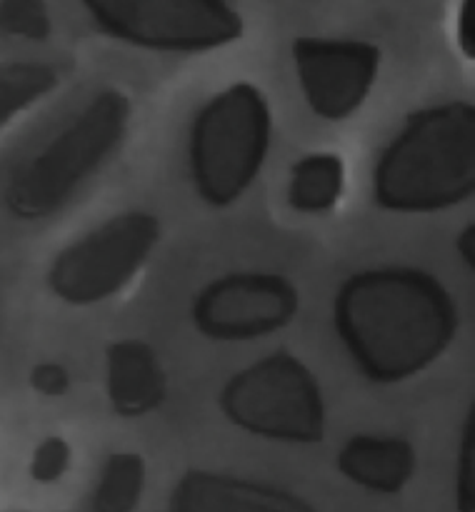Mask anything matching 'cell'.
<instances>
[{"instance_id":"cell-1","label":"cell","mask_w":475,"mask_h":512,"mask_svg":"<svg viewBox=\"0 0 475 512\" xmlns=\"http://www.w3.org/2000/svg\"><path fill=\"white\" fill-rule=\"evenodd\" d=\"M333 320L355 368L378 385L425 373L450 348L460 325L448 288L408 265L350 275L335 295Z\"/></svg>"},{"instance_id":"cell-2","label":"cell","mask_w":475,"mask_h":512,"mask_svg":"<svg viewBox=\"0 0 475 512\" xmlns=\"http://www.w3.org/2000/svg\"><path fill=\"white\" fill-rule=\"evenodd\" d=\"M473 190L475 108L465 100L410 113L373 173L375 203L400 215L443 213Z\"/></svg>"},{"instance_id":"cell-3","label":"cell","mask_w":475,"mask_h":512,"mask_svg":"<svg viewBox=\"0 0 475 512\" xmlns=\"http://www.w3.org/2000/svg\"><path fill=\"white\" fill-rule=\"evenodd\" d=\"M130 115L123 90L95 93L38 153L15 165L3 193L8 213L28 223L60 213L123 145Z\"/></svg>"},{"instance_id":"cell-4","label":"cell","mask_w":475,"mask_h":512,"mask_svg":"<svg viewBox=\"0 0 475 512\" xmlns=\"http://www.w3.org/2000/svg\"><path fill=\"white\" fill-rule=\"evenodd\" d=\"M273 115L253 83L215 93L190 125L188 160L195 193L210 208L238 203L268 160Z\"/></svg>"},{"instance_id":"cell-5","label":"cell","mask_w":475,"mask_h":512,"mask_svg":"<svg viewBox=\"0 0 475 512\" xmlns=\"http://www.w3.org/2000/svg\"><path fill=\"white\" fill-rule=\"evenodd\" d=\"M220 410L243 433L288 445L320 443L328 423L318 378L285 350L238 370L220 390Z\"/></svg>"},{"instance_id":"cell-6","label":"cell","mask_w":475,"mask_h":512,"mask_svg":"<svg viewBox=\"0 0 475 512\" xmlns=\"http://www.w3.org/2000/svg\"><path fill=\"white\" fill-rule=\"evenodd\" d=\"M160 243V220L143 210L113 215L60 250L48 268V288L63 303L88 308L123 293Z\"/></svg>"},{"instance_id":"cell-7","label":"cell","mask_w":475,"mask_h":512,"mask_svg":"<svg viewBox=\"0 0 475 512\" xmlns=\"http://www.w3.org/2000/svg\"><path fill=\"white\" fill-rule=\"evenodd\" d=\"M110 38L153 53H210L243 35L228 0H80Z\"/></svg>"},{"instance_id":"cell-8","label":"cell","mask_w":475,"mask_h":512,"mask_svg":"<svg viewBox=\"0 0 475 512\" xmlns=\"http://www.w3.org/2000/svg\"><path fill=\"white\" fill-rule=\"evenodd\" d=\"M300 310L298 288L278 273H230L193 300V325L218 343H248L288 328Z\"/></svg>"},{"instance_id":"cell-9","label":"cell","mask_w":475,"mask_h":512,"mask_svg":"<svg viewBox=\"0 0 475 512\" xmlns=\"http://www.w3.org/2000/svg\"><path fill=\"white\" fill-rule=\"evenodd\" d=\"M378 45L355 38L300 35L293 40V63L300 90L318 118L345 120L368 100L378 80Z\"/></svg>"},{"instance_id":"cell-10","label":"cell","mask_w":475,"mask_h":512,"mask_svg":"<svg viewBox=\"0 0 475 512\" xmlns=\"http://www.w3.org/2000/svg\"><path fill=\"white\" fill-rule=\"evenodd\" d=\"M168 512H318L268 483L210 470H188L170 493Z\"/></svg>"},{"instance_id":"cell-11","label":"cell","mask_w":475,"mask_h":512,"mask_svg":"<svg viewBox=\"0 0 475 512\" xmlns=\"http://www.w3.org/2000/svg\"><path fill=\"white\" fill-rule=\"evenodd\" d=\"M108 400L120 418H143L163 405L165 370L148 343L115 340L105 350Z\"/></svg>"},{"instance_id":"cell-12","label":"cell","mask_w":475,"mask_h":512,"mask_svg":"<svg viewBox=\"0 0 475 512\" xmlns=\"http://www.w3.org/2000/svg\"><path fill=\"white\" fill-rule=\"evenodd\" d=\"M415 465V448L395 435H353L338 453L340 475L375 495H398L415 475Z\"/></svg>"},{"instance_id":"cell-13","label":"cell","mask_w":475,"mask_h":512,"mask_svg":"<svg viewBox=\"0 0 475 512\" xmlns=\"http://www.w3.org/2000/svg\"><path fill=\"white\" fill-rule=\"evenodd\" d=\"M345 190V163L335 153H310L290 170L288 203L303 215L330 213Z\"/></svg>"},{"instance_id":"cell-14","label":"cell","mask_w":475,"mask_h":512,"mask_svg":"<svg viewBox=\"0 0 475 512\" xmlns=\"http://www.w3.org/2000/svg\"><path fill=\"white\" fill-rule=\"evenodd\" d=\"M58 73L43 63H0V130L58 88Z\"/></svg>"},{"instance_id":"cell-15","label":"cell","mask_w":475,"mask_h":512,"mask_svg":"<svg viewBox=\"0 0 475 512\" xmlns=\"http://www.w3.org/2000/svg\"><path fill=\"white\" fill-rule=\"evenodd\" d=\"M145 490V460L138 453H113L100 470L93 512H135Z\"/></svg>"},{"instance_id":"cell-16","label":"cell","mask_w":475,"mask_h":512,"mask_svg":"<svg viewBox=\"0 0 475 512\" xmlns=\"http://www.w3.org/2000/svg\"><path fill=\"white\" fill-rule=\"evenodd\" d=\"M53 30L45 0H0V33L10 38L45 40Z\"/></svg>"},{"instance_id":"cell-17","label":"cell","mask_w":475,"mask_h":512,"mask_svg":"<svg viewBox=\"0 0 475 512\" xmlns=\"http://www.w3.org/2000/svg\"><path fill=\"white\" fill-rule=\"evenodd\" d=\"M455 510L475 512V413L470 410L460 430L455 463Z\"/></svg>"},{"instance_id":"cell-18","label":"cell","mask_w":475,"mask_h":512,"mask_svg":"<svg viewBox=\"0 0 475 512\" xmlns=\"http://www.w3.org/2000/svg\"><path fill=\"white\" fill-rule=\"evenodd\" d=\"M70 460H73V450H70L68 440L60 438V435H48L33 450V458H30V478L40 485L58 483L68 473Z\"/></svg>"},{"instance_id":"cell-19","label":"cell","mask_w":475,"mask_h":512,"mask_svg":"<svg viewBox=\"0 0 475 512\" xmlns=\"http://www.w3.org/2000/svg\"><path fill=\"white\" fill-rule=\"evenodd\" d=\"M455 48L465 60H475V0H458L453 18Z\"/></svg>"},{"instance_id":"cell-20","label":"cell","mask_w":475,"mask_h":512,"mask_svg":"<svg viewBox=\"0 0 475 512\" xmlns=\"http://www.w3.org/2000/svg\"><path fill=\"white\" fill-rule=\"evenodd\" d=\"M30 385L38 395L45 398H60L63 393H68L70 388V375L63 365L58 363H40L30 370Z\"/></svg>"},{"instance_id":"cell-21","label":"cell","mask_w":475,"mask_h":512,"mask_svg":"<svg viewBox=\"0 0 475 512\" xmlns=\"http://www.w3.org/2000/svg\"><path fill=\"white\" fill-rule=\"evenodd\" d=\"M458 250H460V258H465V263L468 265L475 263V228L473 225H468V228L460 233Z\"/></svg>"}]
</instances>
